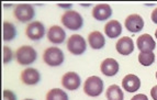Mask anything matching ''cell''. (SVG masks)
Listing matches in <instances>:
<instances>
[{"mask_svg":"<svg viewBox=\"0 0 157 100\" xmlns=\"http://www.w3.org/2000/svg\"><path fill=\"white\" fill-rule=\"evenodd\" d=\"M100 71L105 76H114L119 71V63L114 58H105L100 65Z\"/></svg>","mask_w":157,"mask_h":100,"instance_id":"2e32d148","label":"cell"},{"mask_svg":"<svg viewBox=\"0 0 157 100\" xmlns=\"http://www.w3.org/2000/svg\"><path fill=\"white\" fill-rule=\"evenodd\" d=\"M47 39L53 44H62L66 39V33L60 26L53 25L47 31Z\"/></svg>","mask_w":157,"mask_h":100,"instance_id":"7c38bea8","label":"cell"},{"mask_svg":"<svg viewBox=\"0 0 157 100\" xmlns=\"http://www.w3.org/2000/svg\"><path fill=\"white\" fill-rule=\"evenodd\" d=\"M84 91L90 97H98L103 91V82L98 76H90L84 84Z\"/></svg>","mask_w":157,"mask_h":100,"instance_id":"277c9868","label":"cell"},{"mask_svg":"<svg viewBox=\"0 0 157 100\" xmlns=\"http://www.w3.org/2000/svg\"><path fill=\"white\" fill-rule=\"evenodd\" d=\"M136 45L141 52H153L156 48L154 39L149 34H142L136 40Z\"/></svg>","mask_w":157,"mask_h":100,"instance_id":"5bb4252c","label":"cell"},{"mask_svg":"<svg viewBox=\"0 0 157 100\" xmlns=\"http://www.w3.org/2000/svg\"><path fill=\"white\" fill-rule=\"evenodd\" d=\"M155 37H156V39H157V30H156V32H155Z\"/></svg>","mask_w":157,"mask_h":100,"instance_id":"83f0119b","label":"cell"},{"mask_svg":"<svg viewBox=\"0 0 157 100\" xmlns=\"http://www.w3.org/2000/svg\"><path fill=\"white\" fill-rule=\"evenodd\" d=\"M131 100H148V98H147V96L144 95V94H139V95L134 96Z\"/></svg>","mask_w":157,"mask_h":100,"instance_id":"d4e9b609","label":"cell"},{"mask_svg":"<svg viewBox=\"0 0 157 100\" xmlns=\"http://www.w3.org/2000/svg\"><path fill=\"white\" fill-rule=\"evenodd\" d=\"M86 40L79 34H73L69 37L67 42V50L73 55H81L86 52Z\"/></svg>","mask_w":157,"mask_h":100,"instance_id":"5b68a950","label":"cell"},{"mask_svg":"<svg viewBox=\"0 0 157 100\" xmlns=\"http://www.w3.org/2000/svg\"><path fill=\"white\" fill-rule=\"evenodd\" d=\"M105 33L110 39H117L122 33V25L118 20H111L105 25Z\"/></svg>","mask_w":157,"mask_h":100,"instance_id":"e0dca14e","label":"cell"},{"mask_svg":"<svg viewBox=\"0 0 157 100\" xmlns=\"http://www.w3.org/2000/svg\"><path fill=\"white\" fill-rule=\"evenodd\" d=\"M88 43L94 50H100L105 45V39L101 32L94 31L88 35Z\"/></svg>","mask_w":157,"mask_h":100,"instance_id":"ac0fdd59","label":"cell"},{"mask_svg":"<svg viewBox=\"0 0 157 100\" xmlns=\"http://www.w3.org/2000/svg\"><path fill=\"white\" fill-rule=\"evenodd\" d=\"M25 34L32 41L41 40L45 34V28L40 21H33L26 26Z\"/></svg>","mask_w":157,"mask_h":100,"instance_id":"52a82bcc","label":"cell"},{"mask_svg":"<svg viewBox=\"0 0 157 100\" xmlns=\"http://www.w3.org/2000/svg\"><path fill=\"white\" fill-rule=\"evenodd\" d=\"M62 23L65 28L71 31L81 29V26L84 24V19L80 16V13L74 10H67L64 12L62 16Z\"/></svg>","mask_w":157,"mask_h":100,"instance_id":"6da1fadb","label":"cell"},{"mask_svg":"<svg viewBox=\"0 0 157 100\" xmlns=\"http://www.w3.org/2000/svg\"><path fill=\"white\" fill-rule=\"evenodd\" d=\"M156 78H157V71H156Z\"/></svg>","mask_w":157,"mask_h":100,"instance_id":"f546056e","label":"cell"},{"mask_svg":"<svg viewBox=\"0 0 157 100\" xmlns=\"http://www.w3.org/2000/svg\"><path fill=\"white\" fill-rule=\"evenodd\" d=\"M122 87L128 92H135L141 87V80L136 75L128 74L122 79Z\"/></svg>","mask_w":157,"mask_h":100,"instance_id":"9a60e30c","label":"cell"},{"mask_svg":"<svg viewBox=\"0 0 157 100\" xmlns=\"http://www.w3.org/2000/svg\"><path fill=\"white\" fill-rule=\"evenodd\" d=\"M17 29L10 21L3 22V41H11L16 37Z\"/></svg>","mask_w":157,"mask_h":100,"instance_id":"ffe728a7","label":"cell"},{"mask_svg":"<svg viewBox=\"0 0 157 100\" xmlns=\"http://www.w3.org/2000/svg\"><path fill=\"white\" fill-rule=\"evenodd\" d=\"M105 97L108 100H123V91L118 85H111L105 91Z\"/></svg>","mask_w":157,"mask_h":100,"instance_id":"d6986e66","label":"cell"},{"mask_svg":"<svg viewBox=\"0 0 157 100\" xmlns=\"http://www.w3.org/2000/svg\"><path fill=\"white\" fill-rule=\"evenodd\" d=\"M151 96L154 100H157V86H154L151 90Z\"/></svg>","mask_w":157,"mask_h":100,"instance_id":"484cf974","label":"cell"},{"mask_svg":"<svg viewBox=\"0 0 157 100\" xmlns=\"http://www.w3.org/2000/svg\"><path fill=\"white\" fill-rule=\"evenodd\" d=\"M2 99L3 100H17V96H16V94H14L13 91L6 89V90H3Z\"/></svg>","mask_w":157,"mask_h":100,"instance_id":"cb8c5ba5","label":"cell"},{"mask_svg":"<svg viewBox=\"0 0 157 100\" xmlns=\"http://www.w3.org/2000/svg\"><path fill=\"white\" fill-rule=\"evenodd\" d=\"M81 84L80 77L75 71H68L62 77V85L67 90H76Z\"/></svg>","mask_w":157,"mask_h":100,"instance_id":"ba28073f","label":"cell"},{"mask_svg":"<svg viewBox=\"0 0 157 100\" xmlns=\"http://www.w3.org/2000/svg\"><path fill=\"white\" fill-rule=\"evenodd\" d=\"M112 8L107 3H99L92 9V17L98 21H105L112 16Z\"/></svg>","mask_w":157,"mask_h":100,"instance_id":"30bf717a","label":"cell"},{"mask_svg":"<svg viewBox=\"0 0 157 100\" xmlns=\"http://www.w3.org/2000/svg\"><path fill=\"white\" fill-rule=\"evenodd\" d=\"M24 100H33V99H24Z\"/></svg>","mask_w":157,"mask_h":100,"instance_id":"f1b7e54d","label":"cell"},{"mask_svg":"<svg viewBox=\"0 0 157 100\" xmlns=\"http://www.w3.org/2000/svg\"><path fill=\"white\" fill-rule=\"evenodd\" d=\"M151 18H152V21L154 22V23H156V24H157V8H155L154 10H153Z\"/></svg>","mask_w":157,"mask_h":100,"instance_id":"4316f807","label":"cell"},{"mask_svg":"<svg viewBox=\"0 0 157 100\" xmlns=\"http://www.w3.org/2000/svg\"><path fill=\"white\" fill-rule=\"evenodd\" d=\"M21 80L25 85H36L41 80V75L37 69L28 67L21 71Z\"/></svg>","mask_w":157,"mask_h":100,"instance_id":"4fadbf2b","label":"cell"},{"mask_svg":"<svg viewBox=\"0 0 157 100\" xmlns=\"http://www.w3.org/2000/svg\"><path fill=\"white\" fill-rule=\"evenodd\" d=\"M125 28L128 31L132 33H137L144 28V20L140 14H136V13L130 14L125 19Z\"/></svg>","mask_w":157,"mask_h":100,"instance_id":"9c48e42d","label":"cell"},{"mask_svg":"<svg viewBox=\"0 0 157 100\" xmlns=\"http://www.w3.org/2000/svg\"><path fill=\"white\" fill-rule=\"evenodd\" d=\"M115 48H117L118 53L121 55H130L134 51V42L131 37H123L118 40V42L115 44Z\"/></svg>","mask_w":157,"mask_h":100,"instance_id":"8fae6325","label":"cell"},{"mask_svg":"<svg viewBox=\"0 0 157 100\" xmlns=\"http://www.w3.org/2000/svg\"><path fill=\"white\" fill-rule=\"evenodd\" d=\"M12 51L9 46H3V64H8L12 60Z\"/></svg>","mask_w":157,"mask_h":100,"instance_id":"603a6c76","label":"cell"},{"mask_svg":"<svg viewBox=\"0 0 157 100\" xmlns=\"http://www.w3.org/2000/svg\"><path fill=\"white\" fill-rule=\"evenodd\" d=\"M13 16L20 22H29L34 18L35 11H34L33 6L28 5V3H21V5L16 6Z\"/></svg>","mask_w":157,"mask_h":100,"instance_id":"8992f818","label":"cell"},{"mask_svg":"<svg viewBox=\"0 0 157 100\" xmlns=\"http://www.w3.org/2000/svg\"><path fill=\"white\" fill-rule=\"evenodd\" d=\"M37 57L36 51L30 45H23L16 51V60L20 65H31Z\"/></svg>","mask_w":157,"mask_h":100,"instance_id":"7a4b0ae2","label":"cell"},{"mask_svg":"<svg viewBox=\"0 0 157 100\" xmlns=\"http://www.w3.org/2000/svg\"><path fill=\"white\" fill-rule=\"evenodd\" d=\"M46 100H69L68 95L59 88H53L46 94Z\"/></svg>","mask_w":157,"mask_h":100,"instance_id":"44dd1931","label":"cell"},{"mask_svg":"<svg viewBox=\"0 0 157 100\" xmlns=\"http://www.w3.org/2000/svg\"><path fill=\"white\" fill-rule=\"evenodd\" d=\"M155 61V54L153 52H141L139 54V62L143 66L152 65Z\"/></svg>","mask_w":157,"mask_h":100,"instance_id":"7402d4cb","label":"cell"},{"mask_svg":"<svg viewBox=\"0 0 157 100\" xmlns=\"http://www.w3.org/2000/svg\"><path fill=\"white\" fill-rule=\"evenodd\" d=\"M63 51L55 46L47 48L43 53V61L48 66H60L64 62Z\"/></svg>","mask_w":157,"mask_h":100,"instance_id":"3957f363","label":"cell"}]
</instances>
